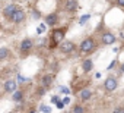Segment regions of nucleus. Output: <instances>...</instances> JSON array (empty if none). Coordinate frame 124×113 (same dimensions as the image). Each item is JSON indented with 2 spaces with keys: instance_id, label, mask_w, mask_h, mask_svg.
Listing matches in <instances>:
<instances>
[{
  "instance_id": "9d476101",
  "label": "nucleus",
  "mask_w": 124,
  "mask_h": 113,
  "mask_svg": "<svg viewBox=\"0 0 124 113\" xmlns=\"http://www.w3.org/2000/svg\"><path fill=\"white\" fill-rule=\"evenodd\" d=\"M18 90V87H16V81H13V79H8L6 82H5V91L6 93H15Z\"/></svg>"
},
{
  "instance_id": "b1692460",
  "label": "nucleus",
  "mask_w": 124,
  "mask_h": 113,
  "mask_svg": "<svg viewBox=\"0 0 124 113\" xmlns=\"http://www.w3.org/2000/svg\"><path fill=\"white\" fill-rule=\"evenodd\" d=\"M115 2H117V5L120 8H124V0H115Z\"/></svg>"
},
{
  "instance_id": "5701e85b",
  "label": "nucleus",
  "mask_w": 124,
  "mask_h": 113,
  "mask_svg": "<svg viewBox=\"0 0 124 113\" xmlns=\"http://www.w3.org/2000/svg\"><path fill=\"white\" fill-rule=\"evenodd\" d=\"M112 113H124V109L123 107H117V109H114Z\"/></svg>"
},
{
  "instance_id": "2eb2a0df",
  "label": "nucleus",
  "mask_w": 124,
  "mask_h": 113,
  "mask_svg": "<svg viewBox=\"0 0 124 113\" xmlns=\"http://www.w3.org/2000/svg\"><path fill=\"white\" fill-rule=\"evenodd\" d=\"M10 54H12L10 48H8V47H0V60H5V59H8Z\"/></svg>"
},
{
  "instance_id": "0eeeda50",
  "label": "nucleus",
  "mask_w": 124,
  "mask_h": 113,
  "mask_svg": "<svg viewBox=\"0 0 124 113\" xmlns=\"http://www.w3.org/2000/svg\"><path fill=\"white\" fill-rule=\"evenodd\" d=\"M18 9H19V6H16V5H13V3H12V5H8V6L3 9V16L10 21L12 16H13V13H15Z\"/></svg>"
},
{
  "instance_id": "f257e3e1",
  "label": "nucleus",
  "mask_w": 124,
  "mask_h": 113,
  "mask_svg": "<svg viewBox=\"0 0 124 113\" xmlns=\"http://www.w3.org/2000/svg\"><path fill=\"white\" fill-rule=\"evenodd\" d=\"M66 32H67V28H54L53 32H51V37H50V47L51 48H55L61 44V41H64V37H66Z\"/></svg>"
},
{
  "instance_id": "4468645a",
  "label": "nucleus",
  "mask_w": 124,
  "mask_h": 113,
  "mask_svg": "<svg viewBox=\"0 0 124 113\" xmlns=\"http://www.w3.org/2000/svg\"><path fill=\"white\" fill-rule=\"evenodd\" d=\"M92 68H93V62L91 59H86V60L82 62V71L83 72H91Z\"/></svg>"
},
{
  "instance_id": "f8f14e48",
  "label": "nucleus",
  "mask_w": 124,
  "mask_h": 113,
  "mask_svg": "<svg viewBox=\"0 0 124 113\" xmlns=\"http://www.w3.org/2000/svg\"><path fill=\"white\" fill-rule=\"evenodd\" d=\"M53 79H54V76L51 75V74H48V75H44L42 78H41V85L42 87H50L51 84H53Z\"/></svg>"
},
{
  "instance_id": "6e6552de",
  "label": "nucleus",
  "mask_w": 124,
  "mask_h": 113,
  "mask_svg": "<svg viewBox=\"0 0 124 113\" xmlns=\"http://www.w3.org/2000/svg\"><path fill=\"white\" fill-rule=\"evenodd\" d=\"M25 18H26V15H25V12L22 10V9H18L15 13H13V16H12V22L13 24H22L23 21H25Z\"/></svg>"
},
{
  "instance_id": "f3484780",
  "label": "nucleus",
  "mask_w": 124,
  "mask_h": 113,
  "mask_svg": "<svg viewBox=\"0 0 124 113\" xmlns=\"http://www.w3.org/2000/svg\"><path fill=\"white\" fill-rule=\"evenodd\" d=\"M72 113H85V109H83V106H80V104H76V106H73V109H72Z\"/></svg>"
},
{
  "instance_id": "a878e982",
  "label": "nucleus",
  "mask_w": 124,
  "mask_h": 113,
  "mask_svg": "<svg viewBox=\"0 0 124 113\" xmlns=\"http://www.w3.org/2000/svg\"><path fill=\"white\" fill-rule=\"evenodd\" d=\"M115 63H117V60H112V62H111V65L108 66V69H112V68L115 66Z\"/></svg>"
},
{
  "instance_id": "c756f323",
  "label": "nucleus",
  "mask_w": 124,
  "mask_h": 113,
  "mask_svg": "<svg viewBox=\"0 0 124 113\" xmlns=\"http://www.w3.org/2000/svg\"><path fill=\"white\" fill-rule=\"evenodd\" d=\"M29 113H35V110H31V112H29Z\"/></svg>"
},
{
  "instance_id": "9b49d317",
  "label": "nucleus",
  "mask_w": 124,
  "mask_h": 113,
  "mask_svg": "<svg viewBox=\"0 0 124 113\" xmlns=\"http://www.w3.org/2000/svg\"><path fill=\"white\" fill-rule=\"evenodd\" d=\"M64 8H66L67 12H75V10L79 9V3H78V0H67Z\"/></svg>"
},
{
  "instance_id": "7ed1b4c3",
  "label": "nucleus",
  "mask_w": 124,
  "mask_h": 113,
  "mask_svg": "<svg viewBox=\"0 0 124 113\" xmlns=\"http://www.w3.org/2000/svg\"><path fill=\"white\" fill-rule=\"evenodd\" d=\"M93 48H95V40L92 37H88L80 43V51L82 53H91Z\"/></svg>"
},
{
  "instance_id": "39448f33",
  "label": "nucleus",
  "mask_w": 124,
  "mask_h": 113,
  "mask_svg": "<svg viewBox=\"0 0 124 113\" xmlns=\"http://www.w3.org/2000/svg\"><path fill=\"white\" fill-rule=\"evenodd\" d=\"M104 87H105V90H107V91L112 93V91H115V90H117L118 82H117V79H115L114 76H108V78L105 79V82H104Z\"/></svg>"
},
{
  "instance_id": "423d86ee",
  "label": "nucleus",
  "mask_w": 124,
  "mask_h": 113,
  "mask_svg": "<svg viewBox=\"0 0 124 113\" xmlns=\"http://www.w3.org/2000/svg\"><path fill=\"white\" fill-rule=\"evenodd\" d=\"M101 43L105 44V46H111V44L115 43V35H114L112 32H109V31H105V32L101 35Z\"/></svg>"
},
{
  "instance_id": "ddd939ff",
  "label": "nucleus",
  "mask_w": 124,
  "mask_h": 113,
  "mask_svg": "<svg viewBox=\"0 0 124 113\" xmlns=\"http://www.w3.org/2000/svg\"><path fill=\"white\" fill-rule=\"evenodd\" d=\"M79 97H80V100H82V101H88V100L92 97V91H91L89 88H83V90L80 91Z\"/></svg>"
},
{
  "instance_id": "dca6fc26",
  "label": "nucleus",
  "mask_w": 124,
  "mask_h": 113,
  "mask_svg": "<svg viewBox=\"0 0 124 113\" xmlns=\"http://www.w3.org/2000/svg\"><path fill=\"white\" fill-rule=\"evenodd\" d=\"M22 98H23V91L22 90H16L13 93V101L19 103V101H22Z\"/></svg>"
},
{
  "instance_id": "c85d7f7f",
  "label": "nucleus",
  "mask_w": 124,
  "mask_h": 113,
  "mask_svg": "<svg viewBox=\"0 0 124 113\" xmlns=\"http://www.w3.org/2000/svg\"><path fill=\"white\" fill-rule=\"evenodd\" d=\"M120 71H121V72H124V63L121 65V68H120Z\"/></svg>"
},
{
  "instance_id": "cd10ccee",
  "label": "nucleus",
  "mask_w": 124,
  "mask_h": 113,
  "mask_svg": "<svg viewBox=\"0 0 124 113\" xmlns=\"http://www.w3.org/2000/svg\"><path fill=\"white\" fill-rule=\"evenodd\" d=\"M63 101H64V104H67V103H70V98H69V97H66Z\"/></svg>"
},
{
  "instance_id": "20e7f679",
  "label": "nucleus",
  "mask_w": 124,
  "mask_h": 113,
  "mask_svg": "<svg viewBox=\"0 0 124 113\" xmlns=\"http://www.w3.org/2000/svg\"><path fill=\"white\" fill-rule=\"evenodd\" d=\"M58 48H60V51L61 53H72L75 48H76V46H75V43L73 41H70V40H66V41H61V44L58 46Z\"/></svg>"
},
{
  "instance_id": "412c9836",
  "label": "nucleus",
  "mask_w": 124,
  "mask_h": 113,
  "mask_svg": "<svg viewBox=\"0 0 124 113\" xmlns=\"http://www.w3.org/2000/svg\"><path fill=\"white\" fill-rule=\"evenodd\" d=\"M41 112H44V113H51V109L48 107V106H41Z\"/></svg>"
},
{
  "instance_id": "a211bd4d",
  "label": "nucleus",
  "mask_w": 124,
  "mask_h": 113,
  "mask_svg": "<svg viewBox=\"0 0 124 113\" xmlns=\"http://www.w3.org/2000/svg\"><path fill=\"white\" fill-rule=\"evenodd\" d=\"M89 18H91L89 15H83V16L80 18V21H79V24H80V25H83V24H86V22L89 21Z\"/></svg>"
},
{
  "instance_id": "4be33fe9",
  "label": "nucleus",
  "mask_w": 124,
  "mask_h": 113,
  "mask_svg": "<svg viewBox=\"0 0 124 113\" xmlns=\"http://www.w3.org/2000/svg\"><path fill=\"white\" fill-rule=\"evenodd\" d=\"M44 94H45V87L41 85V87L38 88V95H44Z\"/></svg>"
},
{
  "instance_id": "aec40b11",
  "label": "nucleus",
  "mask_w": 124,
  "mask_h": 113,
  "mask_svg": "<svg viewBox=\"0 0 124 113\" xmlns=\"http://www.w3.org/2000/svg\"><path fill=\"white\" fill-rule=\"evenodd\" d=\"M44 31H45V25H44V24H41V25L37 28V32H38V34H42Z\"/></svg>"
},
{
  "instance_id": "1a4fd4ad",
  "label": "nucleus",
  "mask_w": 124,
  "mask_h": 113,
  "mask_svg": "<svg viewBox=\"0 0 124 113\" xmlns=\"http://www.w3.org/2000/svg\"><path fill=\"white\" fill-rule=\"evenodd\" d=\"M58 24V15L57 13H50L45 16V25L48 27H55Z\"/></svg>"
},
{
  "instance_id": "bb28decb",
  "label": "nucleus",
  "mask_w": 124,
  "mask_h": 113,
  "mask_svg": "<svg viewBox=\"0 0 124 113\" xmlns=\"http://www.w3.org/2000/svg\"><path fill=\"white\" fill-rule=\"evenodd\" d=\"M51 101H53V103H58V97H57V95H54V97L51 98Z\"/></svg>"
},
{
  "instance_id": "f03ea898",
  "label": "nucleus",
  "mask_w": 124,
  "mask_h": 113,
  "mask_svg": "<svg viewBox=\"0 0 124 113\" xmlns=\"http://www.w3.org/2000/svg\"><path fill=\"white\" fill-rule=\"evenodd\" d=\"M32 47H34V41H32L31 38H25V40L21 41L19 51H21V56H22V57H26L28 53L32 50Z\"/></svg>"
},
{
  "instance_id": "393cba45",
  "label": "nucleus",
  "mask_w": 124,
  "mask_h": 113,
  "mask_svg": "<svg viewBox=\"0 0 124 113\" xmlns=\"http://www.w3.org/2000/svg\"><path fill=\"white\" fill-rule=\"evenodd\" d=\"M57 107H58V109H63V107H64V101H58V103H57Z\"/></svg>"
},
{
  "instance_id": "6ab92c4d",
  "label": "nucleus",
  "mask_w": 124,
  "mask_h": 113,
  "mask_svg": "<svg viewBox=\"0 0 124 113\" xmlns=\"http://www.w3.org/2000/svg\"><path fill=\"white\" fill-rule=\"evenodd\" d=\"M58 91H60V93H63V94H70V90H69L67 87H60Z\"/></svg>"
}]
</instances>
